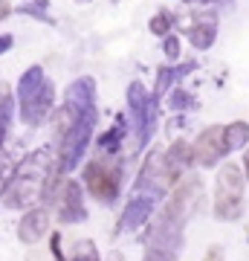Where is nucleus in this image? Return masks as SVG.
I'll return each instance as SVG.
<instances>
[{"label": "nucleus", "mask_w": 249, "mask_h": 261, "mask_svg": "<svg viewBox=\"0 0 249 261\" xmlns=\"http://www.w3.org/2000/svg\"><path fill=\"white\" fill-rule=\"evenodd\" d=\"M240 200H243V177L238 166H223L217 177V197H214V212L217 218H238L240 215Z\"/></svg>", "instance_id": "obj_1"}, {"label": "nucleus", "mask_w": 249, "mask_h": 261, "mask_svg": "<svg viewBox=\"0 0 249 261\" xmlns=\"http://www.w3.org/2000/svg\"><path fill=\"white\" fill-rule=\"evenodd\" d=\"M226 148H229V145H226V130L209 128L203 137L197 140V160H200L203 166H214V163L226 154Z\"/></svg>", "instance_id": "obj_2"}, {"label": "nucleus", "mask_w": 249, "mask_h": 261, "mask_svg": "<svg viewBox=\"0 0 249 261\" xmlns=\"http://www.w3.org/2000/svg\"><path fill=\"white\" fill-rule=\"evenodd\" d=\"M249 142V125L246 122H235L226 128V145L229 148H240V145H246Z\"/></svg>", "instance_id": "obj_3"}, {"label": "nucleus", "mask_w": 249, "mask_h": 261, "mask_svg": "<svg viewBox=\"0 0 249 261\" xmlns=\"http://www.w3.org/2000/svg\"><path fill=\"white\" fill-rule=\"evenodd\" d=\"M243 171H246V180H249V151H246V157H243Z\"/></svg>", "instance_id": "obj_4"}]
</instances>
